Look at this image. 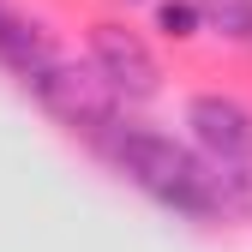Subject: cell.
Wrapping results in <instances>:
<instances>
[{
    "mask_svg": "<svg viewBox=\"0 0 252 252\" xmlns=\"http://www.w3.org/2000/svg\"><path fill=\"white\" fill-rule=\"evenodd\" d=\"M114 162L120 174L138 186V192H150L156 204H168L180 216H216V180H210V162H198L186 144L150 132V126H114Z\"/></svg>",
    "mask_w": 252,
    "mask_h": 252,
    "instance_id": "cell-1",
    "label": "cell"
},
{
    "mask_svg": "<svg viewBox=\"0 0 252 252\" xmlns=\"http://www.w3.org/2000/svg\"><path fill=\"white\" fill-rule=\"evenodd\" d=\"M36 90V102L60 120V126H72V132H114V90L102 84L96 66H72V60H54V66L30 84Z\"/></svg>",
    "mask_w": 252,
    "mask_h": 252,
    "instance_id": "cell-2",
    "label": "cell"
},
{
    "mask_svg": "<svg viewBox=\"0 0 252 252\" xmlns=\"http://www.w3.org/2000/svg\"><path fill=\"white\" fill-rule=\"evenodd\" d=\"M90 66L102 72V84L114 90V102H150L156 90H162L156 54L126 24H96V30H90Z\"/></svg>",
    "mask_w": 252,
    "mask_h": 252,
    "instance_id": "cell-3",
    "label": "cell"
},
{
    "mask_svg": "<svg viewBox=\"0 0 252 252\" xmlns=\"http://www.w3.org/2000/svg\"><path fill=\"white\" fill-rule=\"evenodd\" d=\"M186 126H192V138L210 162H252V108L246 102L204 90V96L186 102Z\"/></svg>",
    "mask_w": 252,
    "mask_h": 252,
    "instance_id": "cell-4",
    "label": "cell"
},
{
    "mask_svg": "<svg viewBox=\"0 0 252 252\" xmlns=\"http://www.w3.org/2000/svg\"><path fill=\"white\" fill-rule=\"evenodd\" d=\"M0 66H12L24 84H36L48 66H54V42H48V30H36L30 18H0Z\"/></svg>",
    "mask_w": 252,
    "mask_h": 252,
    "instance_id": "cell-5",
    "label": "cell"
},
{
    "mask_svg": "<svg viewBox=\"0 0 252 252\" xmlns=\"http://www.w3.org/2000/svg\"><path fill=\"white\" fill-rule=\"evenodd\" d=\"M192 6L204 30H216L228 42H252V0H192Z\"/></svg>",
    "mask_w": 252,
    "mask_h": 252,
    "instance_id": "cell-6",
    "label": "cell"
},
{
    "mask_svg": "<svg viewBox=\"0 0 252 252\" xmlns=\"http://www.w3.org/2000/svg\"><path fill=\"white\" fill-rule=\"evenodd\" d=\"M156 24H162L168 30V36L174 42H186V36H198V6H192V0H162V6H156Z\"/></svg>",
    "mask_w": 252,
    "mask_h": 252,
    "instance_id": "cell-7",
    "label": "cell"
},
{
    "mask_svg": "<svg viewBox=\"0 0 252 252\" xmlns=\"http://www.w3.org/2000/svg\"><path fill=\"white\" fill-rule=\"evenodd\" d=\"M0 18H6V6H0Z\"/></svg>",
    "mask_w": 252,
    "mask_h": 252,
    "instance_id": "cell-8",
    "label": "cell"
}]
</instances>
